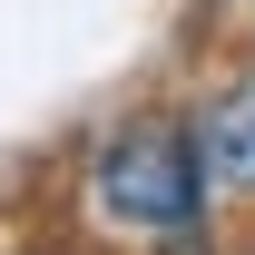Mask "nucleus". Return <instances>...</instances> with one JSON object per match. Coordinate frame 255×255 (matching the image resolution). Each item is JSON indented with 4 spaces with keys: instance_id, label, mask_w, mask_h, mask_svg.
<instances>
[{
    "instance_id": "f03ea898",
    "label": "nucleus",
    "mask_w": 255,
    "mask_h": 255,
    "mask_svg": "<svg viewBox=\"0 0 255 255\" xmlns=\"http://www.w3.org/2000/svg\"><path fill=\"white\" fill-rule=\"evenodd\" d=\"M196 147H206V177L236 196H255V89H226L216 108H196Z\"/></svg>"
},
{
    "instance_id": "f257e3e1",
    "label": "nucleus",
    "mask_w": 255,
    "mask_h": 255,
    "mask_svg": "<svg viewBox=\"0 0 255 255\" xmlns=\"http://www.w3.org/2000/svg\"><path fill=\"white\" fill-rule=\"evenodd\" d=\"M206 147H196L187 118H128L108 147H98L89 167V196L108 226H137V236H177V226H196V206H206Z\"/></svg>"
},
{
    "instance_id": "7ed1b4c3",
    "label": "nucleus",
    "mask_w": 255,
    "mask_h": 255,
    "mask_svg": "<svg viewBox=\"0 0 255 255\" xmlns=\"http://www.w3.org/2000/svg\"><path fill=\"white\" fill-rule=\"evenodd\" d=\"M157 255H216V246H196V236H187V226H177V246H157Z\"/></svg>"
}]
</instances>
